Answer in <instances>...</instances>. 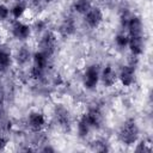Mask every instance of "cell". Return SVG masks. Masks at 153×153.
<instances>
[{"mask_svg": "<svg viewBox=\"0 0 153 153\" xmlns=\"http://www.w3.org/2000/svg\"><path fill=\"white\" fill-rule=\"evenodd\" d=\"M137 134H139V129H137V126H136L135 121L128 120V121H126L123 123V126L121 128L120 137L124 143L131 145V143H134L136 141Z\"/></svg>", "mask_w": 153, "mask_h": 153, "instance_id": "cell-1", "label": "cell"}, {"mask_svg": "<svg viewBox=\"0 0 153 153\" xmlns=\"http://www.w3.org/2000/svg\"><path fill=\"white\" fill-rule=\"evenodd\" d=\"M82 118L85 120V122L90 126V128H99L102 122H103V116L102 112L98 109H91L87 114H85L82 116Z\"/></svg>", "mask_w": 153, "mask_h": 153, "instance_id": "cell-2", "label": "cell"}, {"mask_svg": "<svg viewBox=\"0 0 153 153\" xmlns=\"http://www.w3.org/2000/svg\"><path fill=\"white\" fill-rule=\"evenodd\" d=\"M103 19V14L100 8L98 7H91L86 13H85V20L91 27H96L99 25V23Z\"/></svg>", "mask_w": 153, "mask_h": 153, "instance_id": "cell-3", "label": "cell"}, {"mask_svg": "<svg viewBox=\"0 0 153 153\" xmlns=\"http://www.w3.org/2000/svg\"><path fill=\"white\" fill-rule=\"evenodd\" d=\"M98 80H99V73L97 71V68L94 66L90 67L86 73H85V76H84V85L86 88H94L98 84Z\"/></svg>", "mask_w": 153, "mask_h": 153, "instance_id": "cell-4", "label": "cell"}, {"mask_svg": "<svg viewBox=\"0 0 153 153\" xmlns=\"http://www.w3.org/2000/svg\"><path fill=\"white\" fill-rule=\"evenodd\" d=\"M44 123H45L44 116L39 112H32L29 116V126L35 131H39L44 127Z\"/></svg>", "mask_w": 153, "mask_h": 153, "instance_id": "cell-5", "label": "cell"}, {"mask_svg": "<svg viewBox=\"0 0 153 153\" xmlns=\"http://www.w3.org/2000/svg\"><path fill=\"white\" fill-rule=\"evenodd\" d=\"M128 45L130 48V51L134 55H140L143 50L142 36H130L128 39Z\"/></svg>", "mask_w": 153, "mask_h": 153, "instance_id": "cell-6", "label": "cell"}, {"mask_svg": "<svg viewBox=\"0 0 153 153\" xmlns=\"http://www.w3.org/2000/svg\"><path fill=\"white\" fill-rule=\"evenodd\" d=\"M128 30L130 36H142V23L139 17H131L128 22Z\"/></svg>", "mask_w": 153, "mask_h": 153, "instance_id": "cell-7", "label": "cell"}, {"mask_svg": "<svg viewBox=\"0 0 153 153\" xmlns=\"http://www.w3.org/2000/svg\"><path fill=\"white\" fill-rule=\"evenodd\" d=\"M13 36L18 39H26L30 36V27L22 23H16L13 26Z\"/></svg>", "mask_w": 153, "mask_h": 153, "instance_id": "cell-8", "label": "cell"}, {"mask_svg": "<svg viewBox=\"0 0 153 153\" xmlns=\"http://www.w3.org/2000/svg\"><path fill=\"white\" fill-rule=\"evenodd\" d=\"M120 79L124 86H130L134 81V69L129 66H124L121 71Z\"/></svg>", "mask_w": 153, "mask_h": 153, "instance_id": "cell-9", "label": "cell"}, {"mask_svg": "<svg viewBox=\"0 0 153 153\" xmlns=\"http://www.w3.org/2000/svg\"><path fill=\"white\" fill-rule=\"evenodd\" d=\"M102 81H103V84L105 85V86H112L114 84H115V81H116V73H115V71L110 67V66H108V67H105L104 69H103V73H102Z\"/></svg>", "mask_w": 153, "mask_h": 153, "instance_id": "cell-10", "label": "cell"}, {"mask_svg": "<svg viewBox=\"0 0 153 153\" xmlns=\"http://www.w3.org/2000/svg\"><path fill=\"white\" fill-rule=\"evenodd\" d=\"M41 45L43 48V53L47 54V53H51L54 50V47H55V37L51 32H48L43 36L42 38V42H41Z\"/></svg>", "mask_w": 153, "mask_h": 153, "instance_id": "cell-11", "label": "cell"}, {"mask_svg": "<svg viewBox=\"0 0 153 153\" xmlns=\"http://www.w3.org/2000/svg\"><path fill=\"white\" fill-rule=\"evenodd\" d=\"M47 54H44L43 51H38L33 55V66L37 68H41L44 71V68L47 67Z\"/></svg>", "mask_w": 153, "mask_h": 153, "instance_id": "cell-12", "label": "cell"}, {"mask_svg": "<svg viewBox=\"0 0 153 153\" xmlns=\"http://www.w3.org/2000/svg\"><path fill=\"white\" fill-rule=\"evenodd\" d=\"M56 120L59 121V123L61 126H63V127L68 126V112L62 106L56 109Z\"/></svg>", "mask_w": 153, "mask_h": 153, "instance_id": "cell-13", "label": "cell"}, {"mask_svg": "<svg viewBox=\"0 0 153 153\" xmlns=\"http://www.w3.org/2000/svg\"><path fill=\"white\" fill-rule=\"evenodd\" d=\"M74 8L79 13H86L91 8V4L88 0H78L74 4Z\"/></svg>", "mask_w": 153, "mask_h": 153, "instance_id": "cell-14", "label": "cell"}, {"mask_svg": "<svg viewBox=\"0 0 153 153\" xmlns=\"http://www.w3.org/2000/svg\"><path fill=\"white\" fill-rule=\"evenodd\" d=\"M29 57H30V51L26 49V47H22L17 53V61L23 65V63L27 62Z\"/></svg>", "mask_w": 153, "mask_h": 153, "instance_id": "cell-15", "label": "cell"}, {"mask_svg": "<svg viewBox=\"0 0 153 153\" xmlns=\"http://www.w3.org/2000/svg\"><path fill=\"white\" fill-rule=\"evenodd\" d=\"M10 63H11L10 54L4 51V50H0V67L1 68H6V67H8Z\"/></svg>", "mask_w": 153, "mask_h": 153, "instance_id": "cell-16", "label": "cell"}, {"mask_svg": "<svg viewBox=\"0 0 153 153\" xmlns=\"http://www.w3.org/2000/svg\"><path fill=\"white\" fill-rule=\"evenodd\" d=\"M78 130H79V135H80L81 137H84V136H86V135H87V133H88V130H90V126L85 122V120H84V118H81V120H80L79 126H78Z\"/></svg>", "mask_w": 153, "mask_h": 153, "instance_id": "cell-17", "label": "cell"}, {"mask_svg": "<svg viewBox=\"0 0 153 153\" xmlns=\"http://www.w3.org/2000/svg\"><path fill=\"white\" fill-rule=\"evenodd\" d=\"M61 30H62L63 33H67V35L72 33V32L74 31V23H73V20H72L71 18L67 19V20L63 23V25L61 26Z\"/></svg>", "mask_w": 153, "mask_h": 153, "instance_id": "cell-18", "label": "cell"}, {"mask_svg": "<svg viewBox=\"0 0 153 153\" xmlns=\"http://www.w3.org/2000/svg\"><path fill=\"white\" fill-rule=\"evenodd\" d=\"M11 11H12L13 17L18 19V18H20V17L23 16V13H24V11H25V6H24L23 4H17V5L13 6V8H12Z\"/></svg>", "mask_w": 153, "mask_h": 153, "instance_id": "cell-19", "label": "cell"}, {"mask_svg": "<svg viewBox=\"0 0 153 153\" xmlns=\"http://www.w3.org/2000/svg\"><path fill=\"white\" fill-rule=\"evenodd\" d=\"M128 39H129V37H127L126 35H117L116 36V43L118 47H126L128 44Z\"/></svg>", "mask_w": 153, "mask_h": 153, "instance_id": "cell-20", "label": "cell"}, {"mask_svg": "<svg viewBox=\"0 0 153 153\" xmlns=\"http://www.w3.org/2000/svg\"><path fill=\"white\" fill-rule=\"evenodd\" d=\"M92 146H93L92 148H93L94 151H97V152H105V151L108 149L106 146H105L103 142H100V141H94Z\"/></svg>", "mask_w": 153, "mask_h": 153, "instance_id": "cell-21", "label": "cell"}, {"mask_svg": "<svg viewBox=\"0 0 153 153\" xmlns=\"http://www.w3.org/2000/svg\"><path fill=\"white\" fill-rule=\"evenodd\" d=\"M42 75H43V69L37 68V67L33 66L32 69H31V76H32L33 79H39Z\"/></svg>", "mask_w": 153, "mask_h": 153, "instance_id": "cell-22", "label": "cell"}, {"mask_svg": "<svg viewBox=\"0 0 153 153\" xmlns=\"http://www.w3.org/2000/svg\"><path fill=\"white\" fill-rule=\"evenodd\" d=\"M8 13H10L8 8L5 5H0V20L6 19L8 17Z\"/></svg>", "mask_w": 153, "mask_h": 153, "instance_id": "cell-23", "label": "cell"}, {"mask_svg": "<svg viewBox=\"0 0 153 153\" xmlns=\"http://www.w3.org/2000/svg\"><path fill=\"white\" fill-rule=\"evenodd\" d=\"M7 145V139L5 137H0V149H4Z\"/></svg>", "mask_w": 153, "mask_h": 153, "instance_id": "cell-24", "label": "cell"}, {"mask_svg": "<svg viewBox=\"0 0 153 153\" xmlns=\"http://www.w3.org/2000/svg\"><path fill=\"white\" fill-rule=\"evenodd\" d=\"M2 100H4V93H2V90L0 87V103H2Z\"/></svg>", "mask_w": 153, "mask_h": 153, "instance_id": "cell-25", "label": "cell"}, {"mask_svg": "<svg viewBox=\"0 0 153 153\" xmlns=\"http://www.w3.org/2000/svg\"><path fill=\"white\" fill-rule=\"evenodd\" d=\"M35 1H37V2H39V1H42V0H35Z\"/></svg>", "mask_w": 153, "mask_h": 153, "instance_id": "cell-26", "label": "cell"}]
</instances>
